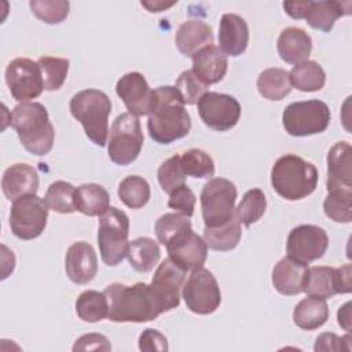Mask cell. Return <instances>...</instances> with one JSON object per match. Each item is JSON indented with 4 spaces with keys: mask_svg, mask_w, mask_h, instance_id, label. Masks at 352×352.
I'll return each instance as SVG.
<instances>
[{
    "mask_svg": "<svg viewBox=\"0 0 352 352\" xmlns=\"http://www.w3.org/2000/svg\"><path fill=\"white\" fill-rule=\"evenodd\" d=\"M276 50L282 60L290 65H298L308 60L312 51V38L300 28H286L280 32Z\"/></svg>",
    "mask_w": 352,
    "mask_h": 352,
    "instance_id": "603a6c76",
    "label": "cell"
},
{
    "mask_svg": "<svg viewBox=\"0 0 352 352\" xmlns=\"http://www.w3.org/2000/svg\"><path fill=\"white\" fill-rule=\"evenodd\" d=\"M249 44V26L236 14H224L219 25V48L230 56L242 55Z\"/></svg>",
    "mask_w": 352,
    "mask_h": 352,
    "instance_id": "44dd1931",
    "label": "cell"
},
{
    "mask_svg": "<svg viewBox=\"0 0 352 352\" xmlns=\"http://www.w3.org/2000/svg\"><path fill=\"white\" fill-rule=\"evenodd\" d=\"M45 202L54 212L66 214L73 213L76 209V187L65 180H56L50 184Z\"/></svg>",
    "mask_w": 352,
    "mask_h": 352,
    "instance_id": "8d00e7d4",
    "label": "cell"
},
{
    "mask_svg": "<svg viewBox=\"0 0 352 352\" xmlns=\"http://www.w3.org/2000/svg\"><path fill=\"white\" fill-rule=\"evenodd\" d=\"M195 194L192 192V190L184 183L182 186H179L177 188H175L170 194H169V199H168V206L170 209H173L176 213L184 214L191 217L194 214V208H195Z\"/></svg>",
    "mask_w": 352,
    "mask_h": 352,
    "instance_id": "f6af8a7d",
    "label": "cell"
},
{
    "mask_svg": "<svg viewBox=\"0 0 352 352\" xmlns=\"http://www.w3.org/2000/svg\"><path fill=\"white\" fill-rule=\"evenodd\" d=\"M351 1H312L305 19L311 28L322 32H330L340 16L351 14Z\"/></svg>",
    "mask_w": 352,
    "mask_h": 352,
    "instance_id": "4316f807",
    "label": "cell"
},
{
    "mask_svg": "<svg viewBox=\"0 0 352 352\" xmlns=\"http://www.w3.org/2000/svg\"><path fill=\"white\" fill-rule=\"evenodd\" d=\"M327 246L329 236L326 231L314 224H301L294 227L289 232L286 241L287 256L304 265L323 257Z\"/></svg>",
    "mask_w": 352,
    "mask_h": 352,
    "instance_id": "5bb4252c",
    "label": "cell"
},
{
    "mask_svg": "<svg viewBox=\"0 0 352 352\" xmlns=\"http://www.w3.org/2000/svg\"><path fill=\"white\" fill-rule=\"evenodd\" d=\"M257 89L265 99L282 100L292 91L289 72L279 67H270L263 70L257 78Z\"/></svg>",
    "mask_w": 352,
    "mask_h": 352,
    "instance_id": "4dcf8cb0",
    "label": "cell"
},
{
    "mask_svg": "<svg viewBox=\"0 0 352 352\" xmlns=\"http://www.w3.org/2000/svg\"><path fill=\"white\" fill-rule=\"evenodd\" d=\"M182 297L186 307L198 315L213 314L221 302L220 286L213 274L204 267L191 271L183 285Z\"/></svg>",
    "mask_w": 352,
    "mask_h": 352,
    "instance_id": "8fae6325",
    "label": "cell"
},
{
    "mask_svg": "<svg viewBox=\"0 0 352 352\" xmlns=\"http://www.w3.org/2000/svg\"><path fill=\"white\" fill-rule=\"evenodd\" d=\"M118 197L121 202H124L131 209L143 208L151 195L150 184L146 179L138 175L126 176L118 184Z\"/></svg>",
    "mask_w": 352,
    "mask_h": 352,
    "instance_id": "e575fe53",
    "label": "cell"
},
{
    "mask_svg": "<svg viewBox=\"0 0 352 352\" xmlns=\"http://www.w3.org/2000/svg\"><path fill=\"white\" fill-rule=\"evenodd\" d=\"M289 76L292 85L301 92L320 91L326 82V73L323 67L314 60H305L296 65Z\"/></svg>",
    "mask_w": 352,
    "mask_h": 352,
    "instance_id": "d6a6232c",
    "label": "cell"
},
{
    "mask_svg": "<svg viewBox=\"0 0 352 352\" xmlns=\"http://www.w3.org/2000/svg\"><path fill=\"white\" fill-rule=\"evenodd\" d=\"M1 190L10 201L36 194L38 190V173L28 164H14L3 173Z\"/></svg>",
    "mask_w": 352,
    "mask_h": 352,
    "instance_id": "7402d4cb",
    "label": "cell"
},
{
    "mask_svg": "<svg viewBox=\"0 0 352 352\" xmlns=\"http://www.w3.org/2000/svg\"><path fill=\"white\" fill-rule=\"evenodd\" d=\"M69 109L72 116L82 125L88 139L96 146H106L109 116L111 113L110 98L103 91L88 88L73 95Z\"/></svg>",
    "mask_w": 352,
    "mask_h": 352,
    "instance_id": "5b68a950",
    "label": "cell"
},
{
    "mask_svg": "<svg viewBox=\"0 0 352 352\" xmlns=\"http://www.w3.org/2000/svg\"><path fill=\"white\" fill-rule=\"evenodd\" d=\"M11 126L16 131L21 144L34 155H45L51 151L55 129L48 111L38 102L19 103L11 113Z\"/></svg>",
    "mask_w": 352,
    "mask_h": 352,
    "instance_id": "3957f363",
    "label": "cell"
},
{
    "mask_svg": "<svg viewBox=\"0 0 352 352\" xmlns=\"http://www.w3.org/2000/svg\"><path fill=\"white\" fill-rule=\"evenodd\" d=\"M65 270L73 283H89L98 274V257L94 248L84 241L74 242L66 252Z\"/></svg>",
    "mask_w": 352,
    "mask_h": 352,
    "instance_id": "d6986e66",
    "label": "cell"
},
{
    "mask_svg": "<svg viewBox=\"0 0 352 352\" xmlns=\"http://www.w3.org/2000/svg\"><path fill=\"white\" fill-rule=\"evenodd\" d=\"M143 132L139 117L131 113H121L111 124L107 154L117 165H129L140 154L143 147Z\"/></svg>",
    "mask_w": 352,
    "mask_h": 352,
    "instance_id": "52a82bcc",
    "label": "cell"
},
{
    "mask_svg": "<svg viewBox=\"0 0 352 352\" xmlns=\"http://www.w3.org/2000/svg\"><path fill=\"white\" fill-rule=\"evenodd\" d=\"M329 319V307L323 298L308 296L301 300L293 311V322L302 330L322 327Z\"/></svg>",
    "mask_w": 352,
    "mask_h": 352,
    "instance_id": "83f0119b",
    "label": "cell"
},
{
    "mask_svg": "<svg viewBox=\"0 0 352 352\" xmlns=\"http://www.w3.org/2000/svg\"><path fill=\"white\" fill-rule=\"evenodd\" d=\"M186 271L176 265L169 257L165 258L154 272L151 289L164 312H169L180 304V289L184 285Z\"/></svg>",
    "mask_w": 352,
    "mask_h": 352,
    "instance_id": "e0dca14e",
    "label": "cell"
},
{
    "mask_svg": "<svg viewBox=\"0 0 352 352\" xmlns=\"http://www.w3.org/2000/svg\"><path fill=\"white\" fill-rule=\"evenodd\" d=\"M76 312L78 318L88 323H96L109 314V302L104 292L85 290L76 300Z\"/></svg>",
    "mask_w": 352,
    "mask_h": 352,
    "instance_id": "836d02e7",
    "label": "cell"
},
{
    "mask_svg": "<svg viewBox=\"0 0 352 352\" xmlns=\"http://www.w3.org/2000/svg\"><path fill=\"white\" fill-rule=\"evenodd\" d=\"M318 177L315 165L296 154L282 155L271 169L272 188L287 201H298L311 195L318 186Z\"/></svg>",
    "mask_w": 352,
    "mask_h": 352,
    "instance_id": "277c9868",
    "label": "cell"
},
{
    "mask_svg": "<svg viewBox=\"0 0 352 352\" xmlns=\"http://www.w3.org/2000/svg\"><path fill=\"white\" fill-rule=\"evenodd\" d=\"M169 258L184 271L202 268L208 257V245L192 227L179 232L165 245Z\"/></svg>",
    "mask_w": 352,
    "mask_h": 352,
    "instance_id": "2e32d148",
    "label": "cell"
},
{
    "mask_svg": "<svg viewBox=\"0 0 352 352\" xmlns=\"http://www.w3.org/2000/svg\"><path fill=\"white\" fill-rule=\"evenodd\" d=\"M311 0L307 1H283V10L285 12L293 18V19H302L307 16L309 7H311Z\"/></svg>",
    "mask_w": 352,
    "mask_h": 352,
    "instance_id": "681fc988",
    "label": "cell"
},
{
    "mask_svg": "<svg viewBox=\"0 0 352 352\" xmlns=\"http://www.w3.org/2000/svg\"><path fill=\"white\" fill-rule=\"evenodd\" d=\"M267 209V198L260 188H250L245 192L235 209V214L245 227L258 221Z\"/></svg>",
    "mask_w": 352,
    "mask_h": 352,
    "instance_id": "d590c367",
    "label": "cell"
},
{
    "mask_svg": "<svg viewBox=\"0 0 352 352\" xmlns=\"http://www.w3.org/2000/svg\"><path fill=\"white\" fill-rule=\"evenodd\" d=\"M329 192L352 191V148L348 142L336 143L327 153Z\"/></svg>",
    "mask_w": 352,
    "mask_h": 352,
    "instance_id": "ac0fdd59",
    "label": "cell"
},
{
    "mask_svg": "<svg viewBox=\"0 0 352 352\" xmlns=\"http://www.w3.org/2000/svg\"><path fill=\"white\" fill-rule=\"evenodd\" d=\"M48 209L45 199L36 194L14 199L10 212V227L12 234L23 241L40 236L47 226Z\"/></svg>",
    "mask_w": 352,
    "mask_h": 352,
    "instance_id": "30bf717a",
    "label": "cell"
},
{
    "mask_svg": "<svg viewBox=\"0 0 352 352\" xmlns=\"http://www.w3.org/2000/svg\"><path fill=\"white\" fill-rule=\"evenodd\" d=\"M175 88L180 94L184 104H195L208 92V85L199 81L192 70L182 72L175 82Z\"/></svg>",
    "mask_w": 352,
    "mask_h": 352,
    "instance_id": "ee69618b",
    "label": "cell"
},
{
    "mask_svg": "<svg viewBox=\"0 0 352 352\" xmlns=\"http://www.w3.org/2000/svg\"><path fill=\"white\" fill-rule=\"evenodd\" d=\"M40 70H41V76H43V81H44V89L45 91H58L66 77H67V72H69V59L66 58H55V56H41L37 60Z\"/></svg>",
    "mask_w": 352,
    "mask_h": 352,
    "instance_id": "f35d334b",
    "label": "cell"
},
{
    "mask_svg": "<svg viewBox=\"0 0 352 352\" xmlns=\"http://www.w3.org/2000/svg\"><path fill=\"white\" fill-rule=\"evenodd\" d=\"M192 72L205 85L221 81L227 73V55L213 43L197 51L192 56Z\"/></svg>",
    "mask_w": 352,
    "mask_h": 352,
    "instance_id": "ffe728a7",
    "label": "cell"
},
{
    "mask_svg": "<svg viewBox=\"0 0 352 352\" xmlns=\"http://www.w3.org/2000/svg\"><path fill=\"white\" fill-rule=\"evenodd\" d=\"M111 345L109 340L98 333H89L81 336L73 345V351H110Z\"/></svg>",
    "mask_w": 352,
    "mask_h": 352,
    "instance_id": "c3c4849f",
    "label": "cell"
},
{
    "mask_svg": "<svg viewBox=\"0 0 352 352\" xmlns=\"http://www.w3.org/2000/svg\"><path fill=\"white\" fill-rule=\"evenodd\" d=\"M241 236L242 228L236 216L220 227L204 228V239L208 248L217 252H228L235 249L241 241Z\"/></svg>",
    "mask_w": 352,
    "mask_h": 352,
    "instance_id": "1f68e13d",
    "label": "cell"
},
{
    "mask_svg": "<svg viewBox=\"0 0 352 352\" xmlns=\"http://www.w3.org/2000/svg\"><path fill=\"white\" fill-rule=\"evenodd\" d=\"M180 164L186 176L198 179H210L214 175V162L212 157L201 148H190L180 155Z\"/></svg>",
    "mask_w": 352,
    "mask_h": 352,
    "instance_id": "74e56055",
    "label": "cell"
},
{
    "mask_svg": "<svg viewBox=\"0 0 352 352\" xmlns=\"http://www.w3.org/2000/svg\"><path fill=\"white\" fill-rule=\"evenodd\" d=\"M29 7L32 12L43 22L56 25L63 22L69 15V1H52V0H30Z\"/></svg>",
    "mask_w": 352,
    "mask_h": 352,
    "instance_id": "60d3db41",
    "label": "cell"
},
{
    "mask_svg": "<svg viewBox=\"0 0 352 352\" xmlns=\"http://www.w3.org/2000/svg\"><path fill=\"white\" fill-rule=\"evenodd\" d=\"M191 227V221L188 216L180 213H165L155 221V235L160 243L164 246L179 232Z\"/></svg>",
    "mask_w": 352,
    "mask_h": 352,
    "instance_id": "7bdbcfd3",
    "label": "cell"
},
{
    "mask_svg": "<svg viewBox=\"0 0 352 352\" xmlns=\"http://www.w3.org/2000/svg\"><path fill=\"white\" fill-rule=\"evenodd\" d=\"M173 4H175V1H172V3H165V1H142V6L146 7L150 12L164 11L165 8H169Z\"/></svg>",
    "mask_w": 352,
    "mask_h": 352,
    "instance_id": "816d5d0a",
    "label": "cell"
},
{
    "mask_svg": "<svg viewBox=\"0 0 352 352\" xmlns=\"http://www.w3.org/2000/svg\"><path fill=\"white\" fill-rule=\"evenodd\" d=\"M6 82L11 96L21 103L38 98L44 89L40 66L29 58H15L8 63Z\"/></svg>",
    "mask_w": 352,
    "mask_h": 352,
    "instance_id": "7c38bea8",
    "label": "cell"
},
{
    "mask_svg": "<svg viewBox=\"0 0 352 352\" xmlns=\"http://www.w3.org/2000/svg\"><path fill=\"white\" fill-rule=\"evenodd\" d=\"M126 257L135 271L146 274L150 272L158 263L161 257V249L154 239L148 236H140L129 242Z\"/></svg>",
    "mask_w": 352,
    "mask_h": 352,
    "instance_id": "f546056e",
    "label": "cell"
},
{
    "mask_svg": "<svg viewBox=\"0 0 352 352\" xmlns=\"http://www.w3.org/2000/svg\"><path fill=\"white\" fill-rule=\"evenodd\" d=\"M235 184L224 177H213L205 183L201 191V209L205 227H220L234 219L235 201H236Z\"/></svg>",
    "mask_w": 352,
    "mask_h": 352,
    "instance_id": "ba28073f",
    "label": "cell"
},
{
    "mask_svg": "<svg viewBox=\"0 0 352 352\" xmlns=\"http://www.w3.org/2000/svg\"><path fill=\"white\" fill-rule=\"evenodd\" d=\"M330 117V109L324 102L311 99L286 106L282 114V124L290 136L302 138L326 131Z\"/></svg>",
    "mask_w": 352,
    "mask_h": 352,
    "instance_id": "9c48e42d",
    "label": "cell"
},
{
    "mask_svg": "<svg viewBox=\"0 0 352 352\" xmlns=\"http://www.w3.org/2000/svg\"><path fill=\"white\" fill-rule=\"evenodd\" d=\"M213 38L214 36L212 28L199 19L183 22L175 34L176 47L184 56H192L205 45L212 44Z\"/></svg>",
    "mask_w": 352,
    "mask_h": 352,
    "instance_id": "cb8c5ba5",
    "label": "cell"
},
{
    "mask_svg": "<svg viewBox=\"0 0 352 352\" xmlns=\"http://www.w3.org/2000/svg\"><path fill=\"white\" fill-rule=\"evenodd\" d=\"M110 208L107 190L95 183H85L76 188V209L85 216H102Z\"/></svg>",
    "mask_w": 352,
    "mask_h": 352,
    "instance_id": "f1b7e54d",
    "label": "cell"
},
{
    "mask_svg": "<svg viewBox=\"0 0 352 352\" xmlns=\"http://www.w3.org/2000/svg\"><path fill=\"white\" fill-rule=\"evenodd\" d=\"M129 217L116 206L99 216L98 245L102 261L109 267L118 265L128 253Z\"/></svg>",
    "mask_w": 352,
    "mask_h": 352,
    "instance_id": "8992f818",
    "label": "cell"
},
{
    "mask_svg": "<svg viewBox=\"0 0 352 352\" xmlns=\"http://www.w3.org/2000/svg\"><path fill=\"white\" fill-rule=\"evenodd\" d=\"M198 114L204 124L219 132L234 128L241 117L239 102L227 94L208 91L198 102Z\"/></svg>",
    "mask_w": 352,
    "mask_h": 352,
    "instance_id": "4fadbf2b",
    "label": "cell"
},
{
    "mask_svg": "<svg viewBox=\"0 0 352 352\" xmlns=\"http://www.w3.org/2000/svg\"><path fill=\"white\" fill-rule=\"evenodd\" d=\"M158 183L164 192L170 194L175 188L186 183V173L180 164V155L175 154L164 161L157 172Z\"/></svg>",
    "mask_w": 352,
    "mask_h": 352,
    "instance_id": "b9f144b4",
    "label": "cell"
},
{
    "mask_svg": "<svg viewBox=\"0 0 352 352\" xmlns=\"http://www.w3.org/2000/svg\"><path fill=\"white\" fill-rule=\"evenodd\" d=\"M302 292L307 293V296L323 300L330 298L334 294H341L337 268L326 265H315L309 268L307 267Z\"/></svg>",
    "mask_w": 352,
    "mask_h": 352,
    "instance_id": "d4e9b609",
    "label": "cell"
},
{
    "mask_svg": "<svg viewBox=\"0 0 352 352\" xmlns=\"http://www.w3.org/2000/svg\"><path fill=\"white\" fill-rule=\"evenodd\" d=\"M324 214L336 223H351L352 220V191L329 192L323 202Z\"/></svg>",
    "mask_w": 352,
    "mask_h": 352,
    "instance_id": "ab89813d",
    "label": "cell"
},
{
    "mask_svg": "<svg viewBox=\"0 0 352 352\" xmlns=\"http://www.w3.org/2000/svg\"><path fill=\"white\" fill-rule=\"evenodd\" d=\"M307 265L286 256L272 268V285L285 296H296L302 292Z\"/></svg>",
    "mask_w": 352,
    "mask_h": 352,
    "instance_id": "484cf974",
    "label": "cell"
},
{
    "mask_svg": "<svg viewBox=\"0 0 352 352\" xmlns=\"http://www.w3.org/2000/svg\"><path fill=\"white\" fill-rule=\"evenodd\" d=\"M139 349L140 351H168L166 337L155 329H146L139 337Z\"/></svg>",
    "mask_w": 352,
    "mask_h": 352,
    "instance_id": "7dc6e473",
    "label": "cell"
},
{
    "mask_svg": "<svg viewBox=\"0 0 352 352\" xmlns=\"http://www.w3.org/2000/svg\"><path fill=\"white\" fill-rule=\"evenodd\" d=\"M338 324L344 327L346 331H351V301L345 302L342 307H340L337 312Z\"/></svg>",
    "mask_w": 352,
    "mask_h": 352,
    "instance_id": "f907efd6",
    "label": "cell"
},
{
    "mask_svg": "<svg viewBox=\"0 0 352 352\" xmlns=\"http://www.w3.org/2000/svg\"><path fill=\"white\" fill-rule=\"evenodd\" d=\"M116 92L124 102L128 113L142 117L148 116L155 106V91L151 89L139 72L124 74L116 84Z\"/></svg>",
    "mask_w": 352,
    "mask_h": 352,
    "instance_id": "9a60e30c",
    "label": "cell"
},
{
    "mask_svg": "<svg viewBox=\"0 0 352 352\" xmlns=\"http://www.w3.org/2000/svg\"><path fill=\"white\" fill-rule=\"evenodd\" d=\"M154 91L155 106L148 114L147 131L155 143L170 144L188 135L191 117L175 87L162 85Z\"/></svg>",
    "mask_w": 352,
    "mask_h": 352,
    "instance_id": "6da1fadb",
    "label": "cell"
},
{
    "mask_svg": "<svg viewBox=\"0 0 352 352\" xmlns=\"http://www.w3.org/2000/svg\"><path fill=\"white\" fill-rule=\"evenodd\" d=\"M314 349L316 352L320 351H351V336L346 334L344 337H340L334 333H323L320 334L316 341Z\"/></svg>",
    "mask_w": 352,
    "mask_h": 352,
    "instance_id": "bcb514c9",
    "label": "cell"
},
{
    "mask_svg": "<svg viewBox=\"0 0 352 352\" xmlns=\"http://www.w3.org/2000/svg\"><path fill=\"white\" fill-rule=\"evenodd\" d=\"M109 302L107 318L111 322L143 323L157 319L162 309L150 285L138 282L132 286L111 283L104 289Z\"/></svg>",
    "mask_w": 352,
    "mask_h": 352,
    "instance_id": "7a4b0ae2",
    "label": "cell"
}]
</instances>
